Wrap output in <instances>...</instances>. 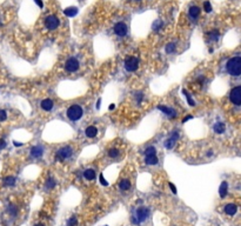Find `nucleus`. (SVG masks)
Returning <instances> with one entry per match:
<instances>
[{
	"instance_id": "1",
	"label": "nucleus",
	"mask_w": 241,
	"mask_h": 226,
	"mask_svg": "<svg viewBox=\"0 0 241 226\" xmlns=\"http://www.w3.org/2000/svg\"><path fill=\"white\" fill-rule=\"evenodd\" d=\"M226 71L232 77H239L241 74V58L235 56L231 58L226 64Z\"/></svg>"
},
{
	"instance_id": "2",
	"label": "nucleus",
	"mask_w": 241,
	"mask_h": 226,
	"mask_svg": "<svg viewBox=\"0 0 241 226\" xmlns=\"http://www.w3.org/2000/svg\"><path fill=\"white\" fill-rule=\"evenodd\" d=\"M67 118L72 121H78L84 115V110L80 105H72L67 109Z\"/></svg>"
},
{
	"instance_id": "3",
	"label": "nucleus",
	"mask_w": 241,
	"mask_h": 226,
	"mask_svg": "<svg viewBox=\"0 0 241 226\" xmlns=\"http://www.w3.org/2000/svg\"><path fill=\"white\" fill-rule=\"evenodd\" d=\"M148 216H149V210L147 207L141 206V207H139V208H136V210H135V213L132 217V221L134 224L142 223V221H145L148 218Z\"/></svg>"
},
{
	"instance_id": "4",
	"label": "nucleus",
	"mask_w": 241,
	"mask_h": 226,
	"mask_svg": "<svg viewBox=\"0 0 241 226\" xmlns=\"http://www.w3.org/2000/svg\"><path fill=\"white\" fill-rule=\"evenodd\" d=\"M72 154H73V148L71 146H64V147H61V148L58 150L55 158L59 161H64V160L70 158Z\"/></svg>"
},
{
	"instance_id": "5",
	"label": "nucleus",
	"mask_w": 241,
	"mask_h": 226,
	"mask_svg": "<svg viewBox=\"0 0 241 226\" xmlns=\"http://www.w3.org/2000/svg\"><path fill=\"white\" fill-rule=\"evenodd\" d=\"M229 100L232 101V104H234L235 106H240L241 105V86H236V87H234L231 91Z\"/></svg>"
},
{
	"instance_id": "6",
	"label": "nucleus",
	"mask_w": 241,
	"mask_h": 226,
	"mask_svg": "<svg viewBox=\"0 0 241 226\" xmlns=\"http://www.w3.org/2000/svg\"><path fill=\"white\" fill-rule=\"evenodd\" d=\"M139 67V60L136 57H127L125 59V68L128 72H134Z\"/></svg>"
},
{
	"instance_id": "7",
	"label": "nucleus",
	"mask_w": 241,
	"mask_h": 226,
	"mask_svg": "<svg viewBox=\"0 0 241 226\" xmlns=\"http://www.w3.org/2000/svg\"><path fill=\"white\" fill-rule=\"evenodd\" d=\"M59 24H60V21L58 19V16H55V15H48L47 18L45 19V26L49 31L57 30L58 26H59Z\"/></svg>"
},
{
	"instance_id": "8",
	"label": "nucleus",
	"mask_w": 241,
	"mask_h": 226,
	"mask_svg": "<svg viewBox=\"0 0 241 226\" xmlns=\"http://www.w3.org/2000/svg\"><path fill=\"white\" fill-rule=\"evenodd\" d=\"M79 61L77 58H70V59H67V61L65 63V69L67 72H70V73H73L75 71H78L79 69Z\"/></svg>"
},
{
	"instance_id": "9",
	"label": "nucleus",
	"mask_w": 241,
	"mask_h": 226,
	"mask_svg": "<svg viewBox=\"0 0 241 226\" xmlns=\"http://www.w3.org/2000/svg\"><path fill=\"white\" fill-rule=\"evenodd\" d=\"M113 31L118 37H125L127 34V25L125 23H116L113 27Z\"/></svg>"
},
{
	"instance_id": "10",
	"label": "nucleus",
	"mask_w": 241,
	"mask_h": 226,
	"mask_svg": "<svg viewBox=\"0 0 241 226\" xmlns=\"http://www.w3.org/2000/svg\"><path fill=\"white\" fill-rule=\"evenodd\" d=\"M178 139H179V132L178 131H173V132H172V134H170V137L165 142V147L168 148V150L173 148Z\"/></svg>"
},
{
	"instance_id": "11",
	"label": "nucleus",
	"mask_w": 241,
	"mask_h": 226,
	"mask_svg": "<svg viewBox=\"0 0 241 226\" xmlns=\"http://www.w3.org/2000/svg\"><path fill=\"white\" fill-rule=\"evenodd\" d=\"M158 110H160L162 113H165L168 118H170V119H173V118H175L178 114H177V111L174 110V109H172V107H168V106H165V105H159L158 106Z\"/></svg>"
},
{
	"instance_id": "12",
	"label": "nucleus",
	"mask_w": 241,
	"mask_h": 226,
	"mask_svg": "<svg viewBox=\"0 0 241 226\" xmlns=\"http://www.w3.org/2000/svg\"><path fill=\"white\" fill-rule=\"evenodd\" d=\"M42 154H44V147L41 145L33 146L31 148V157H33V158H40Z\"/></svg>"
},
{
	"instance_id": "13",
	"label": "nucleus",
	"mask_w": 241,
	"mask_h": 226,
	"mask_svg": "<svg viewBox=\"0 0 241 226\" xmlns=\"http://www.w3.org/2000/svg\"><path fill=\"white\" fill-rule=\"evenodd\" d=\"M53 105H54V102L51 100V99H44L42 101H41V109L44 110V111H51L53 109Z\"/></svg>"
},
{
	"instance_id": "14",
	"label": "nucleus",
	"mask_w": 241,
	"mask_h": 226,
	"mask_svg": "<svg viewBox=\"0 0 241 226\" xmlns=\"http://www.w3.org/2000/svg\"><path fill=\"white\" fill-rule=\"evenodd\" d=\"M236 211H238V206L235 204H227L225 206V212L228 216H234L236 213Z\"/></svg>"
},
{
	"instance_id": "15",
	"label": "nucleus",
	"mask_w": 241,
	"mask_h": 226,
	"mask_svg": "<svg viewBox=\"0 0 241 226\" xmlns=\"http://www.w3.org/2000/svg\"><path fill=\"white\" fill-rule=\"evenodd\" d=\"M200 12H201V10L198 6H191V7H189V10H188V14H189V16H191L192 19L198 18V16L200 15Z\"/></svg>"
},
{
	"instance_id": "16",
	"label": "nucleus",
	"mask_w": 241,
	"mask_h": 226,
	"mask_svg": "<svg viewBox=\"0 0 241 226\" xmlns=\"http://www.w3.org/2000/svg\"><path fill=\"white\" fill-rule=\"evenodd\" d=\"M85 134L87 138H94L98 134V128L95 126H88L87 128L85 130Z\"/></svg>"
},
{
	"instance_id": "17",
	"label": "nucleus",
	"mask_w": 241,
	"mask_h": 226,
	"mask_svg": "<svg viewBox=\"0 0 241 226\" xmlns=\"http://www.w3.org/2000/svg\"><path fill=\"white\" fill-rule=\"evenodd\" d=\"M159 161L158 157H157V154H149V155H146V158H145V163L147 165H157Z\"/></svg>"
},
{
	"instance_id": "18",
	"label": "nucleus",
	"mask_w": 241,
	"mask_h": 226,
	"mask_svg": "<svg viewBox=\"0 0 241 226\" xmlns=\"http://www.w3.org/2000/svg\"><path fill=\"white\" fill-rule=\"evenodd\" d=\"M227 191H228V184L226 181H222L220 185V188H219V196L221 198H225L227 194Z\"/></svg>"
},
{
	"instance_id": "19",
	"label": "nucleus",
	"mask_w": 241,
	"mask_h": 226,
	"mask_svg": "<svg viewBox=\"0 0 241 226\" xmlns=\"http://www.w3.org/2000/svg\"><path fill=\"white\" fill-rule=\"evenodd\" d=\"M84 177H85V179H87V180H90V181L94 180V179H95V172H94V170H92V168L85 170V172H84Z\"/></svg>"
},
{
	"instance_id": "20",
	"label": "nucleus",
	"mask_w": 241,
	"mask_h": 226,
	"mask_svg": "<svg viewBox=\"0 0 241 226\" xmlns=\"http://www.w3.org/2000/svg\"><path fill=\"white\" fill-rule=\"evenodd\" d=\"M213 130H214V132H215V133H218V134H222L223 132L226 131V126H225V124H223V123L219 121V123H216V124L213 126Z\"/></svg>"
},
{
	"instance_id": "21",
	"label": "nucleus",
	"mask_w": 241,
	"mask_h": 226,
	"mask_svg": "<svg viewBox=\"0 0 241 226\" xmlns=\"http://www.w3.org/2000/svg\"><path fill=\"white\" fill-rule=\"evenodd\" d=\"M207 36H208L210 40H212V41H218L219 38H220V32H219L218 30H213V31H211V32L207 33Z\"/></svg>"
},
{
	"instance_id": "22",
	"label": "nucleus",
	"mask_w": 241,
	"mask_h": 226,
	"mask_svg": "<svg viewBox=\"0 0 241 226\" xmlns=\"http://www.w3.org/2000/svg\"><path fill=\"white\" fill-rule=\"evenodd\" d=\"M77 13H78V8L77 7H67L66 10H64V14L65 15H67V16H74V15H77Z\"/></svg>"
},
{
	"instance_id": "23",
	"label": "nucleus",
	"mask_w": 241,
	"mask_h": 226,
	"mask_svg": "<svg viewBox=\"0 0 241 226\" xmlns=\"http://www.w3.org/2000/svg\"><path fill=\"white\" fill-rule=\"evenodd\" d=\"M162 27H164V21H162V20H160V19H157L153 23V25H152L153 31H155V32L160 31Z\"/></svg>"
},
{
	"instance_id": "24",
	"label": "nucleus",
	"mask_w": 241,
	"mask_h": 226,
	"mask_svg": "<svg viewBox=\"0 0 241 226\" xmlns=\"http://www.w3.org/2000/svg\"><path fill=\"white\" fill-rule=\"evenodd\" d=\"M120 188H121L123 191H127L131 188V181L128 179H123L121 181H120Z\"/></svg>"
},
{
	"instance_id": "25",
	"label": "nucleus",
	"mask_w": 241,
	"mask_h": 226,
	"mask_svg": "<svg viewBox=\"0 0 241 226\" xmlns=\"http://www.w3.org/2000/svg\"><path fill=\"white\" fill-rule=\"evenodd\" d=\"M175 47H177L175 43H169V44H167V45H166V47H165L166 53H168V54L174 53V52H175Z\"/></svg>"
},
{
	"instance_id": "26",
	"label": "nucleus",
	"mask_w": 241,
	"mask_h": 226,
	"mask_svg": "<svg viewBox=\"0 0 241 226\" xmlns=\"http://www.w3.org/2000/svg\"><path fill=\"white\" fill-rule=\"evenodd\" d=\"M15 181H16V179L14 177H6V178H4V185H6V186H13L15 184Z\"/></svg>"
},
{
	"instance_id": "27",
	"label": "nucleus",
	"mask_w": 241,
	"mask_h": 226,
	"mask_svg": "<svg viewBox=\"0 0 241 226\" xmlns=\"http://www.w3.org/2000/svg\"><path fill=\"white\" fill-rule=\"evenodd\" d=\"M182 93H183V95H185V97L187 98V101H188V104H189V106H195V101H193V100H192L191 95L188 94V92H187V91H186L185 89L182 90Z\"/></svg>"
},
{
	"instance_id": "28",
	"label": "nucleus",
	"mask_w": 241,
	"mask_h": 226,
	"mask_svg": "<svg viewBox=\"0 0 241 226\" xmlns=\"http://www.w3.org/2000/svg\"><path fill=\"white\" fill-rule=\"evenodd\" d=\"M119 153H120V151L118 148H111L108 151V155H110L111 158H116L118 155H119Z\"/></svg>"
},
{
	"instance_id": "29",
	"label": "nucleus",
	"mask_w": 241,
	"mask_h": 226,
	"mask_svg": "<svg viewBox=\"0 0 241 226\" xmlns=\"http://www.w3.org/2000/svg\"><path fill=\"white\" fill-rule=\"evenodd\" d=\"M54 186H55V180L53 178H48L47 181H46V187L48 190H51V188H53Z\"/></svg>"
},
{
	"instance_id": "30",
	"label": "nucleus",
	"mask_w": 241,
	"mask_h": 226,
	"mask_svg": "<svg viewBox=\"0 0 241 226\" xmlns=\"http://www.w3.org/2000/svg\"><path fill=\"white\" fill-rule=\"evenodd\" d=\"M145 154L146 155H149V154H157V150L154 146H148L146 150H145Z\"/></svg>"
},
{
	"instance_id": "31",
	"label": "nucleus",
	"mask_w": 241,
	"mask_h": 226,
	"mask_svg": "<svg viewBox=\"0 0 241 226\" xmlns=\"http://www.w3.org/2000/svg\"><path fill=\"white\" fill-rule=\"evenodd\" d=\"M7 210H8V212H10L13 217H15V216H16V212H18V210H16V206H14V205H10Z\"/></svg>"
},
{
	"instance_id": "32",
	"label": "nucleus",
	"mask_w": 241,
	"mask_h": 226,
	"mask_svg": "<svg viewBox=\"0 0 241 226\" xmlns=\"http://www.w3.org/2000/svg\"><path fill=\"white\" fill-rule=\"evenodd\" d=\"M203 10L206 13H211L212 12V6H211V3L210 1H205L203 4Z\"/></svg>"
},
{
	"instance_id": "33",
	"label": "nucleus",
	"mask_w": 241,
	"mask_h": 226,
	"mask_svg": "<svg viewBox=\"0 0 241 226\" xmlns=\"http://www.w3.org/2000/svg\"><path fill=\"white\" fill-rule=\"evenodd\" d=\"M77 224H78V220H77L75 217H72L71 219H68V221H67V226H75Z\"/></svg>"
},
{
	"instance_id": "34",
	"label": "nucleus",
	"mask_w": 241,
	"mask_h": 226,
	"mask_svg": "<svg viewBox=\"0 0 241 226\" xmlns=\"http://www.w3.org/2000/svg\"><path fill=\"white\" fill-rule=\"evenodd\" d=\"M7 119V113L5 110H0V123L1 121H5Z\"/></svg>"
},
{
	"instance_id": "35",
	"label": "nucleus",
	"mask_w": 241,
	"mask_h": 226,
	"mask_svg": "<svg viewBox=\"0 0 241 226\" xmlns=\"http://www.w3.org/2000/svg\"><path fill=\"white\" fill-rule=\"evenodd\" d=\"M135 98H136V102L138 104H141V101L144 99V93H141V92L135 93Z\"/></svg>"
},
{
	"instance_id": "36",
	"label": "nucleus",
	"mask_w": 241,
	"mask_h": 226,
	"mask_svg": "<svg viewBox=\"0 0 241 226\" xmlns=\"http://www.w3.org/2000/svg\"><path fill=\"white\" fill-rule=\"evenodd\" d=\"M99 179H100V183H101L102 185H104V186H107V185H108V183L105 180V178H104V176H102V174H100Z\"/></svg>"
},
{
	"instance_id": "37",
	"label": "nucleus",
	"mask_w": 241,
	"mask_h": 226,
	"mask_svg": "<svg viewBox=\"0 0 241 226\" xmlns=\"http://www.w3.org/2000/svg\"><path fill=\"white\" fill-rule=\"evenodd\" d=\"M6 147V142L4 140V139H0V150H3Z\"/></svg>"
},
{
	"instance_id": "38",
	"label": "nucleus",
	"mask_w": 241,
	"mask_h": 226,
	"mask_svg": "<svg viewBox=\"0 0 241 226\" xmlns=\"http://www.w3.org/2000/svg\"><path fill=\"white\" fill-rule=\"evenodd\" d=\"M169 187H170V190H172V192H173V193H175V194H177V187L174 186V184H172V183H169Z\"/></svg>"
},
{
	"instance_id": "39",
	"label": "nucleus",
	"mask_w": 241,
	"mask_h": 226,
	"mask_svg": "<svg viewBox=\"0 0 241 226\" xmlns=\"http://www.w3.org/2000/svg\"><path fill=\"white\" fill-rule=\"evenodd\" d=\"M34 3H36V4H37V5H38L40 8H42V7H44V4H42V1H41V0H34Z\"/></svg>"
},
{
	"instance_id": "40",
	"label": "nucleus",
	"mask_w": 241,
	"mask_h": 226,
	"mask_svg": "<svg viewBox=\"0 0 241 226\" xmlns=\"http://www.w3.org/2000/svg\"><path fill=\"white\" fill-rule=\"evenodd\" d=\"M191 119H193V117H192V115H187L186 118H183V119H182V123L185 124L186 121H188V120H191Z\"/></svg>"
},
{
	"instance_id": "41",
	"label": "nucleus",
	"mask_w": 241,
	"mask_h": 226,
	"mask_svg": "<svg viewBox=\"0 0 241 226\" xmlns=\"http://www.w3.org/2000/svg\"><path fill=\"white\" fill-rule=\"evenodd\" d=\"M13 145H14V146H18V147H19V146H23L24 144H23V143H18V142H13Z\"/></svg>"
},
{
	"instance_id": "42",
	"label": "nucleus",
	"mask_w": 241,
	"mask_h": 226,
	"mask_svg": "<svg viewBox=\"0 0 241 226\" xmlns=\"http://www.w3.org/2000/svg\"><path fill=\"white\" fill-rule=\"evenodd\" d=\"M101 105V99H98V102H97V109H99Z\"/></svg>"
},
{
	"instance_id": "43",
	"label": "nucleus",
	"mask_w": 241,
	"mask_h": 226,
	"mask_svg": "<svg viewBox=\"0 0 241 226\" xmlns=\"http://www.w3.org/2000/svg\"><path fill=\"white\" fill-rule=\"evenodd\" d=\"M212 155H213V152H212V150H210L207 152V157H212Z\"/></svg>"
},
{
	"instance_id": "44",
	"label": "nucleus",
	"mask_w": 241,
	"mask_h": 226,
	"mask_svg": "<svg viewBox=\"0 0 241 226\" xmlns=\"http://www.w3.org/2000/svg\"><path fill=\"white\" fill-rule=\"evenodd\" d=\"M108 109L112 111V110H114V109H115V105H114V104H112V105H110V107H108Z\"/></svg>"
},
{
	"instance_id": "45",
	"label": "nucleus",
	"mask_w": 241,
	"mask_h": 226,
	"mask_svg": "<svg viewBox=\"0 0 241 226\" xmlns=\"http://www.w3.org/2000/svg\"><path fill=\"white\" fill-rule=\"evenodd\" d=\"M36 226H45V225H44V224H37Z\"/></svg>"
},
{
	"instance_id": "46",
	"label": "nucleus",
	"mask_w": 241,
	"mask_h": 226,
	"mask_svg": "<svg viewBox=\"0 0 241 226\" xmlns=\"http://www.w3.org/2000/svg\"><path fill=\"white\" fill-rule=\"evenodd\" d=\"M136 1H140V0H136Z\"/></svg>"
},
{
	"instance_id": "47",
	"label": "nucleus",
	"mask_w": 241,
	"mask_h": 226,
	"mask_svg": "<svg viewBox=\"0 0 241 226\" xmlns=\"http://www.w3.org/2000/svg\"><path fill=\"white\" fill-rule=\"evenodd\" d=\"M105 226H106V225H105Z\"/></svg>"
}]
</instances>
